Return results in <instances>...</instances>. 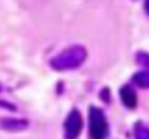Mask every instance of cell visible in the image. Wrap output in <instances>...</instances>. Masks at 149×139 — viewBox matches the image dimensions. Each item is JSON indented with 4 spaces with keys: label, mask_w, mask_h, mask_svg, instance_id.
Instances as JSON below:
<instances>
[{
    "label": "cell",
    "mask_w": 149,
    "mask_h": 139,
    "mask_svg": "<svg viewBox=\"0 0 149 139\" xmlns=\"http://www.w3.org/2000/svg\"><path fill=\"white\" fill-rule=\"evenodd\" d=\"M133 133H135V139H149V126H146L143 122L135 123Z\"/></svg>",
    "instance_id": "52a82bcc"
},
{
    "label": "cell",
    "mask_w": 149,
    "mask_h": 139,
    "mask_svg": "<svg viewBox=\"0 0 149 139\" xmlns=\"http://www.w3.org/2000/svg\"><path fill=\"white\" fill-rule=\"evenodd\" d=\"M132 80H133V83L138 85L139 88H149V72L148 71L136 72V74H133Z\"/></svg>",
    "instance_id": "8992f818"
},
{
    "label": "cell",
    "mask_w": 149,
    "mask_h": 139,
    "mask_svg": "<svg viewBox=\"0 0 149 139\" xmlns=\"http://www.w3.org/2000/svg\"><path fill=\"white\" fill-rule=\"evenodd\" d=\"M143 8H144V13L149 16V0H143Z\"/></svg>",
    "instance_id": "8fae6325"
},
{
    "label": "cell",
    "mask_w": 149,
    "mask_h": 139,
    "mask_svg": "<svg viewBox=\"0 0 149 139\" xmlns=\"http://www.w3.org/2000/svg\"><path fill=\"white\" fill-rule=\"evenodd\" d=\"M0 107L2 109H8V110H16V106L15 104H11V102H7V101H0Z\"/></svg>",
    "instance_id": "30bf717a"
},
{
    "label": "cell",
    "mask_w": 149,
    "mask_h": 139,
    "mask_svg": "<svg viewBox=\"0 0 149 139\" xmlns=\"http://www.w3.org/2000/svg\"><path fill=\"white\" fill-rule=\"evenodd\" d=\"M120 99H122V104L127 109H135V107L138 106L136 91L133 90L130 85H123V86L120 88Z\"/></svg>",
    "instance_id": "5b68a950"
},
{
    "label": "cell",
    "mask_w": 149,
    "mask_h": 139,
    "mask_svg": "<svg viewBox=\"0 0 149 139\" xmlns=\"http://www.w3.org/2000/svg\"><path fill=\"white\" fill-rule=\"evenodd\" d=\"M84 128V120L77 109H72L64 122V136L66 139H77Z\"/></svg>",
    "instance_id": "3957f363"
},
{
    "label": "cell",
    "mask_w": 149,
    "mask_h": 139,
    "mask_svg": "<svg viewBox=\"0 0 149 139\" xmlns=\"http://www.w3.org/2000/svg\"><path fill=\"white\" fill-rule=\"evenodd\" d=\"M88 122H90V139H106L109 136V125L101 109L91 106L88 110Z\"/></svg>",
    "instance_id": "7a4b0ae2"
},
{
    "label": "cell",
    "mask_w": 149,
    "mask_h": 139,
    "mask_svg": "<svg viewBox=\"0 0 149 139\" xmlns=\"http://www.w3.org/2000/svg\"><path fill=\"white\" fill-rule=\"evenodd\" d=\"M109 96H111L109 88H103V90L100 91V98L104 101V102H109Z\"/></svg>",
    "instance_id": "9c48e42d"
},
{
    "label": "cell",
    "mask_w": 149,
    "mask_h": 139,
    "mask_svg": "<svg viewBox=\"0 0 149 139\" xmlns=\"http://www.w3.org/2000/svg\"><path fill=\"white\" fill-rule=\"evenodd\" d=\"M29 128V122L24 118H0V129L5 131H23Z\"/></svg>",
    "instance_id": "277c9868"
},
{
    "label": "cell",
    "mask_w": 149,
    "mask_h": 139,
    "mask_svg": "<svg viewBox=\"0 0 149 139\" xmlns=\"http://www.w3.org/2000/svg\"><path fill=\"white\" fill-rule=\"evenodd\" d=\"M88 53L87 48L82 45H72L69 48L63 50L59 55L50 59V66L55 71H72V69L80 67L85 62Z\"/></svg>",
    "instance_id": "6da1fadb"
},
{
    "label": "cell",
    "mask_w": 149,
    "mask_h": 139,
    "mask_svg": "<svg viewBox=\"0 0 149 139\" xmlns=\"http://www.w3.org/2000/svg\"><path fill=\"white\" fill-rule=\"evenodd\" d=\"M136 62H138L139 66H143L144 71L149 72V53L138 51V53H136Z\"/></svg>",
    "instance_id": "ba28073f"
}]
</instances>
